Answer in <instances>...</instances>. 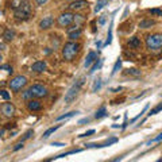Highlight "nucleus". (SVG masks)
<instances>
[{
    "mask_svg": "<svg viewBox=\"0 0 162 162\" xmlns=\"http://www.w3.org/2000/svg\"><path fill=\"white\" fill-rule=\"evenodd\" d=\"M80 49H81V45L76 41H69L66 42L62 49H61V54H62V58L66 61V62H72L73 60L77 57V54L80 53Z\"/></svg>",
    "mask_w": 162,
    "mask_h": 162,
    "instance_id": "f257e3e1",
    "label": "nucleus"
},
{
    "mask_svg": "<svg viewBox=\"0 0 162 162\" xmlns=\"http://www.w3.org/2000/svg\"><path fill=\"white\" fill-rule=\"evenodd\" d=\"M146 49L151 53H158L162 50V33L149 34L145 39Z\"/></svg>",
    "mask_w": 162,
    "mask_h": 162,
    "instance_id": "f03ea898",
    "label": "nucleus"
},
{
    "mask_svg": "<svg viewBox=\"0 0 162 162\" xmlns=\"http://www.w3.org/2000/svg\"><path fill=\"white\" fill-rule=\"evenodd\" d=\"M31 12H33L31 4H30L29 0H26L19 8L14 11V16L18 20H27V19H30V16H31Z\"/></svg>",
    "mask_w": 162,
    "mask_h": 162,
    "instance_id": "7ed1b4c3",
    "label": "nucleus"
},
{
    "mask_svg": "<svg viewBox=\"0 0 162 162\" xmlns=\"http://www.w3.org/2000/svg\"><path fill=\"white\" fill-rule=\"evenodd\" d=\"M74 22V14L72 11H65V12L60 14L57 18V26L60 29H68L72 26V23Z\"/></svg>",
    "mask_w": 162,
    "mask_h": 162,
    "instance_id": "20e7f679",
    "label": "nucleus"
},
{
    "mask_svg": "<svg viewBox=\"0 0 162 162\" xmlns=\"http://www.w3.org/2000/svg\"><path fill=\"white\" fill-rule=\"evenodd\" d=\"M26 85H27V77L22 76V74L15 76L8 81V87L12 92H19L22 88H25Z\"/></svg>",
    "mask_w": 162,
    "mask_h": 162,
    "instance_id": "39448f33",
    "label": "nucleus"
},
{
    "mask_svg": "<svg viewBox=\"0 0 162 162\" xmlns=\"http://www.w3.org/2000/svg\"><path fill=\"white\" fill-rule=\"evenodd\" d=\"M83 84H84V80H83V79L79 80V81H76V83L73 84L72 88L66 92V95H65V103H66V104H70L73 100L76 99V96L79 95V92H80V89H81V87H83Z\"/></svg>",
    "mask_w": 162,
    "mask_h": 162,
    "instance_id": "423d86ee",
    "label": "nucleus"
},
{
    "mask_svg": "<svg viewBox=\"0 0 162 162\" xmlns=\"http://www.w3.org/2000/svg\"><path fill=\"white\" fill-rule=\"evenodd\" d=\"M30 91L33 92L34 99H42V97H46V96L49 95V89L43 84H33V85L30 87Z\"/></svg>",
    "mask_w": 162,
    "mask_h": 162,
    "instance_id": "0eeeda50",
    "label": "nucleus"
},
{
    "mask_svg": "<svg viewBox=\"0 0 162 162\" xmlns=\"http://www.w3.org/2000/svg\"><path fill=\"white\" fill-rule=\"evenodd\" d=\"M66 31H68V38L70 41H77L83 35V30H81V27L79 25H73L70 27H68Z\"/></svg>",
    "mask_w": 162,
    "mask_h": 162,
    "instance_id": "6e6552de",
    "label": "nucleus"
},
{
    "mask_svg": "<svg viewBox=\"0 0 162 162\" xmlns=\"http://www.w3.org/2000/svg\"><path fill=\"white\" fill-rule=\"evenodd\" d=\"M0 111H2V115L4 118H12L15 115V106L10 101H4V103H2Z\"/></svg>",
    "mask_w": 162,
    "mask_h": 162,
    "instance_id": "1a4fd4ad",
    "label": "nucleus"
},
{
    "mask_svg": "<svg viewBox=\"0 0 162 162\" xmlns=\"http://www.w3.org/2000/svg\"><path fill=\"white\" fill-rule=\"evenodd\" d=\"M85 7H88L87 0H77V2H72L68 6V8H69V11H81L85 8Z\"/></svg>",
    "mask_w": 162,
    "mask_h": 162,
    "instance_id": "9d476101",
    "label": "nucleus"
},
{
    "mask_svg": "<svg viewBox=\"0 0 162 162\" xmlns=\"http://www.w3.org/2000/svg\"><path fill=\"white\" fill-rule=\"evenodd\" d=\"M27 110L35 112V111H41L42 110V103L38 99H31L27 101Z\"/></svg>",
    "mask_w": 162,
    "mask_h": 162,
    "instance_id": "9b49d317",
    "label": "nucleus"
},
{
    "mask_svg": "<svg viewBox=\"0 0 162 162\" xmlns=\"http://www.w3.org/2000/svg\"><path fill=\"white\" fill-rule=\"evenodd\" d=\"M46 68H47L46 61H37V62H34L31 65V70L34 73H43L46 70Z\"/></svg>",
    "mask_w": 162,
    "mask_h": 162,
    "instance_id": "f8f14e48",
    "label": "nucleus"
},
{
    "mask_svg": "<svg viewBox=\"0 0 162 162\" xmlns=\"http://www.w3.org/2000/svg\"><path fill=\"white\" fill-rule=\"evenodd\" d=\"M54 25V18L53 16H46L39 22V29L41 30H49Z\"/></svg>",
    "mask_w": 162,
    "mask_h": 162,
    "instance_id": "ddd939ff",
    "label": "nucleus"
},
{
    "mask_svg": "<svg viewBox=\"0 0 162 162\" xmlns=\"http://www.w3.org/2000/svg\"><path fill=\"white\" fill-rule=\"evenodd\" d=\"M96 61H97V53H96V52H89V53H88V56H87L85 62H84V66L89 68L92 64L96 62Z\"/></svg>",
    "mask_w": 162,
    "mask_h": 162,
    "instance_id": "4468645a",
    "label": "nucleus"
},
{
    "mask_svg": "<svg viewBox=\"0 0 162 162\" xmlns=\"http://www.w3.org/2000/svg\"><path fill=\"white\" fill-rule=\"evenodd\" d=\"M141 45H142V42L138 37H133L128 39V47L130 49H139Z\"/></svg>",
    "mask_w": 162,
    "mask_h": 162,
    "instance_id": "2eb2a0df",
    "label": "nucleus"
},
{
    "mask_svg": "<svg viewBox=\"0 0 162 162\" xmlns=\"http://www.w3.org/2000/svg\"><path fill=\"white\" fill-rule=\"evenodd\" d=\"M15 38V31L14 30H11V29H7L4 33H3V39L7 41V42H10V41H12Z\"/></svg>",
    "mask_w": 162,
    "mask_h": 162,
    "instance_id": "dca6fc26",
    "label": "nucleus"
},
{
    "mask_svg": "<svg viewBox=\"0 0 162 162\" xmlns=\"http://www.w3.org/2000/svg\"><path fill=\"white\" fill-rule=\"evenodd\" d=\"M154 25H155V22H154L153 19H145V20H141L139 27L141 29H149V27H151Z\"/></svg>",
    "mask_w": 162,
    "mask_h": 162,
    "instance_id": "f3484780",
    "label": "nucleus"
},
{
    "mask_svg": "<svg viewBox=\"0 0 162 162\" xmlns=\"http://www.w3.org/2000/svg\"><path fill=\"white\" fill-rule=\"evenodd\" d=\"M126 76H133V77H141V70H138V69L135 68H131V69H127L124 72Z\"/></svg>",
    "mask_w": 162,
    "mask_h": 162,
    "instance_id": "a211bd4d",
    "label": "nucleus"
},
{
    "mask_svg": "<svg viewBox=\"0 0 162 162\" xmlns=\"http://www.w3.org/2000/svg\"><path fill=\"white\" fill-rule=\"evenodd\" d=\"M60 127H61V124H57V126H54V127H50L49 130H46L45 133H43V139H46V138H49L50 135H52L53 133H56V131L58 130Z\"/></svg>",
    "mask_w": 162,
    "mask_h": 162,
    "instance_id": "6ab92c4d",
    "label": "nucleus"
},
{
    "mask_svg": "<svg viewBox=\"0 0 162 162\" xmlns=\"http://www.w3.org/2000/svg\"><path fill=\"white\" fill-rule=\"evenodd\" d=\"M25 2H26V0H10V7L15 11L16 8H19V7H20Z\"/></svg>",
    "mask_w": 162,
    "mask_h": 162,
    "instance_id": "aec40b11",
    "label": "nucleus"
},
{
    "mask_svg": "<svg viewBox=\"0 0 162 162\" xmlns=\"http://www.w3.org/2000/svg\"><path fill=\"white\" fill-rule=\"evenodd\" d=\"M22 99H23V100H27V101H29V100H31V99H34L33 92L30 91V88H29V89H26V91L22 92Z\"/></svg>",
    "mask_w": 162,
    "mask_h": 162,
    "instance_id": "412c9836",
    "label": "nucleus"
},
{
    "mask_svg": "<svg viewBox=\"0 0 162 162\" xmlns=\"http://www.w3.org/2000/svg\"><path fill=\"white\" fill-rule=\"evenodd\" d=\"M106 114H107V108H106V107H100L99 110L96 111V115H95V118H96V119H100V118L106 116Z\"/></svg>",
    "mask_w": 162,
    "mask_h": 162,
    "instance_id": "4be33fe9",
    "label": "nucleus"
},
{
    "mask_svg": "<svg viewBox=\"0 0 162 162\" xmlns=\"http://www.w3.org/2000/svg\"><path fill=\"white\" fill-rule=\"evenodd\" d=\"M101 62H103V61L101 60H99L97 58V61H96V62L93 64V65H92V66H91V70H89V74H93V73L96 72V70H97V69L100 68V66H101Z\"/></svg>",
    "mask_w": 162,
    "mask_h": 162,
    "instance_id": "5701e85b",
    "label": "nucleus"
},
{
    "mask_svg": "<svg viewBox=\"0 0 162 162\" xmlns=\"http://www.w3.org/2000/svg\"><path fill=\"white\" fill-rule=\"evenodd\" d=\"M76 114H79L77 111H70V112H68V114H64V115H61V116L57 118V120L61 122V120H64V119H68V118H72V116H74Z\"/></svg>",
    "mask_w": 162,
    "mask_h": 162,
    "instance_id": "b1692460",
    "label": "nucleus"
},
{
    "mask_svg": "<svg viewBox=\"0 0 162 162\" xmlns=\"http://www.w3.org/2000/svg\"><path fill=\"white\" fill-rule=\"evenodd\" d=\"M74 22H76V25L81 26L84 22H85V18H84V15H81V14H74Z\"/></svg>",
    "mask_w": 162,
    "mask_h": 162,
    "instance_id": "393cba45",
    "label": "nucleus"
},
{
    "mask_svg": "<svg viewBox=\"0 0 162 162\" xmlns=\"http://www.w3.org/2000/svg\"><path fill=\"white\" fill-rule=\"evenodd\" d=\"M106 4H107V0H99V2L96 3V6H95V12L97 14L99 11L101 10V8H103V7L106 6Z\"/></svg>",
    "mask_w": 162,
    "mask_h": 162,
    "instance_id": "a878e982",
    "label": "nucleus"
},
{
    "mask_svg": "<svg viewBox=\"0 0 162 162\" xmlns=\"http://www.w3.org/2000/svg\"><path fill=\"white\" fill-rule=\"evenodd\" d=\"M120 66H122V58H118V61L115 62L114 68H112V73H111V74H112V76H114V74H116L118 70L120 69Z\"/></svg>",
    "mask_w": 162,
    "mask_h": 162,
    "instance_id": "bb28decb",
    "label": "nucleus"
},
{
    "mask_svg": "<svg viewBox=\"0 0 162 162\" xmlns=\"http://www.w3.org/2000/svg\"><path fill=\"white\" fill-rule=\"evenodd\" d=\"M147 110H149V104H146V106L143 107V110L141 111V114H139V115H137V116H135L134 119H131V122H130V123H134V122H137L138 119H139V118H141L142 115H143V114H145V112H146V111H147Z\"/></svg>",
    "mask_w": 162,
    "mask_h": 162,
    "instance_id": "cd10ccee",
    "label": "nucleus"
},
{
    "mask_svg": "<svg viewBox=\"0 0 162 162\" xmlns=\"http://www.w3.org/2000/svg\"><path fill=\"white\" fill-rule=\"evenodd\" d=\"M160 111H162V103H160V104H158V106L154 107L153 110L149 112V115H150V116H151V115H155V114H158V112H160Z\"/></svg>",
    "mask_w": 162,
    "mask_h": 162,
    "instance_id": "c85d7f7f",
    "label": "nucleus"
},
{
    "mask_svg": "<svg viewBox=\"0 0 162 162\" xmlns=\"http://www.w3.org/2000/svg\"><path fill=\"white\" fill-rule=\"evenodd\" d=\"M0 96H2V99L4 100V101H8L10 97H11V95H10L6 89H2V91H0Z\"/></svg>",
    "mask_w": 162,
    "mask_h": 162,
    "instance_id": "c756f323",
    "label": "nucleus"
},
{
    "mask_svg": "<svg viewBox=\"0 0 162 162\" xmlns=\"http://www.w3.org/2000/svg\"><path fill=\"white\" fill-rule=\"evenodd\" d=\"M100 87H101V80H100V79L95 80V84H93V87H92V92L99 91V89H100Z\"/></svg>",
    "mask_w": 162,
    "mask_h": 162,
    "instance_id": "7c9ffc66",
    "label": "nucleus"
},
{
    "mask_svg": "<svg viewBox=\"0 0 162 162\" xmlns=\"http://www.w3.org/2000/svg\"><path fill=\"white\" fill-rule=\"evenodd\" d=\"M81 151V149H74V150H70V151H68V153H64V154H60L57 158H62V157H66V155H70V154H76V153H80Z\"/></svg>",
    "mask_w": 162,
    "mask_h": 162,
    "instance_id": "2f4dec72",
    "label": "nucleus"
},
{
    "mask_svg": "<svg viewBox=\"0 0 162 162\" xmlns=\"http://www.w3.org/2000/svg\"><path fill=\"white\" fill-rule=\"evenodd\" d=\"M33 134H34V131H33V130H29V131H27V133L25 134V137L22 138V142H25V141H27V139H30Z\"/></svg>",
    "mask_w": 162,
    "mask_h": 162,
    "instance_id": "473e14b6",
    "label": "nucleus"
},
{
    "mask_svg": "<svg viewBox=\"0 0 162 162\" xmlns=\"http://www.w3.org/2000/svg\"><path fill=\"white\" fill-rule=\"evenodd\" d=\"M2 69H4V70L8 72V73H12V72H14V70H12V66H10V65H7V64L2 65Z\"/></svg>",
    "mask_w": 162,
    "mask_h": 162,
    "instance_id": "72a5a7b5",
    "label": "nucleus"
},
{
    "mask_svg": "<svg viewBox=\"0 0 162 162\" xmlns=\"http://www.w3.org/2000/svg\"><path fill=\"white\" fill-rule=\"evenodd\" d=\"M161 141H162V133H161L160 135H158V137H155V138H154V139L149 141V142H147V145H150V143H151V142H161Z\"/></svg>",
    "mask_w": 162,
    "mask_h": 162,
    "instance_id": "f704fd0d",
    "label": "nucleus"
},
{
    "mask_svg": "<svg viewBox=\"0 0 162 162\" xmlns=\"http://www.w3.org/2000/svg\"><path fill=\"white\" fill-rule=\"evenodd\" d=\"M20 149H23V142L20 141L18 145H15V147H14V151H18V150H20Z\"/></svg>",
    "mask_w": 162,
    "mask_h": 162,
    "instance_id": "c9c22d12",
    "label": "nucleus"
},
{
    "mask_svg": "<svg viewBox=\"0 0 162 162\" xmlns=\"http://www.w3.org/2000/svg\"><path fill=\"white\" fill-rule=\"evenodd\" d=\"M92 134H95V130H89V131H87V133L81 134L80 137H81V138H83V137H89V135H92Z\"/></svg>",
    "mask_w": 162,
    "mask_h": 162,
    "instance_id": "e433bc0d",
    "label": "nucleus"
},
{
    "mask_svg": "<svg viewBox=\"0 0 162 162\" xmlns=\"http://www.w3.org/2000/svg\"><path fill=\"white\" fill-rule=\"evenodd\" d=\"M47 2H49V0H35V3L38 6H45Z\"/></svg>",
    "mask_w": 162,
    "mask_h": 162,
    "instance_id": "4c0bfd02",
    "label": "nucleus"
},
{
    "mask_svg": "<svg viewBox=\"0 0 162 162\" xmlns=\"http://www.w3.org/2000/svg\"><path fill=\"white\" fill-rule=\"evenodd\" d=\"M106 19H107V15H103V16L99 19V25H104V23H106Z\"/></svg>",
    "mask_w": 162,
    "mask_h": 162,
    "instance_id": "58836bf2",
    "label": "nucleus"
},
{
    "mask_svg": "<svg viewBox=\"0 0 162 162\" xmlns=\"http://www.w3.org/2000/svg\"><path fill=\"white\" fill-rule=\"evenodd\" d=\"M15 127H16V124H15V123H8L7 126H4V128L8 130V128H15Z\"/></svg>",
    "mask_w": 162,
    "mask_h": 162,
    "instance_id": "ea45409f",
    "label": "nucleus"
},
{
    "mask_svg": "<svg viewBox=\"0 0 162 162\" xmlns=\"http://www.w3.org/2000/svg\"><path fill=\"white\" fill-rule=\"evenodd\" d=\"M123 160V155H119V157H116L115 160H112V161H110V162H120Z\"/></svg>",
    "mask_w": 162,
    "mask_h": 162,
    "instance_id": "a19ab883",
    "label": "nucleus"
},
{
    "mask_svg": "<svg viewBox=\"0 0 162 162\" xmlns=\"http://www.w3.org/2000/svg\"><path fill=\"white\" fill-rule=\"evenodd\" d=\"M52 146H58V147H62V146H65V143H58V142H53Z\"/></svg>",
    "mask_w": 162,
    "mask_h": 162,
    "instance_id": "79ce46f5",
    "label": "nucleus"
},
{
    "mask_svg": "<svg viewBox=\"0 0 162 162\" xmlns=\"http://www.w3.org/2000/svg\"><path fill=\"white\" fill-rule=\"evenodd\" d=\"M88 122H89V119H88V118H84V119H81L79 123H80V124H83V123H88Z\"/></svg>",
    "mask_w": 162,
    "mask_h": 162,
    "instance_id": "37998d69",
    "label": "nucleus"
},
{
    "mask_svg": "<svg viewBox=\"0 0 162 162\" xmlns=\"http://www.w3.org/2000/svg\"><path fill=\"white\" fill-rule=\"evenodd\" d=\"M123 88L122 87H119V88H115V89H112V92H119V91H122Z\"/></svg>",
    "mask_w": 162,
    "mask_h": 162,
    "instance_id": "c03bdc74",
    "label": "nucleus"
},
{
    "mask_svg": "<svg viewBox=\"0 0 162 162\" xmlns=\"http://www.w3.org/2000/svg\"><path fill=\"white\" fill-rule=\"evenodd\" d=\"M157 162H162V158H161V160H158V161H157Z\"/></svg>",
    "mask_w": 162,
    "mask_h": 162,
    "instance_id": "a18cd8bd",
    "label": "nucleus"
},
{
    "mask_svg": "<svg viewBox=\"0 0 162 162\" xmlns=\"http://www.w3.org/2000/svg\"><path fill=\"white\" fill-rule=\"evenodd\" d=\"M69 2H77V0H69Z\"/></svg>",
    "mask_w": 162,
    "mask_h": 162,
    "instance_id": "49530a36",
    "label": "nucleus"
}]
</instances>
